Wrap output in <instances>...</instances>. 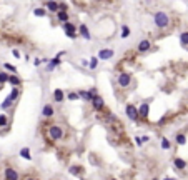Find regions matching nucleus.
Instances as JSON below:
<instances>
[{
    "label": "nucleus",
    "instance_id": "obj_31",
    "mask_svg": "<svg viewBox=\"0 0 188 180\" xmlns=\"http://www.w3.org/2000/svg\"><path fill=\"white\" fill-rule=\"evenodd\" d=\"M78 169H80V167H75V165H73V167H70L68 170H70V173H73V175H80V170H78Z\"/></svg>",
    "mask_w": 188,
    "mask_h": 180
},
{
    "label": "nucleus",
    "instance_id": "obj_23",
    "mask_svg": "<svg viewBox=\"0 0 188 180\" xmlns=\"http://www.w3.org/2000/svg\"><path fill=\"white\" fill-rule=\"evenodd\" d=\"M180 43L183 47H188V32H181L180 33Z\"/></svg>",
    "mask_w": 188,
    "mask_h": 180
},
{
    "label": "nucleus",
    "instance_id": "obj_19",
    "mask_svg": "<svg viewBox=\"0 0 188 180\" xmlns=\"http://www.w3.org/2000/svg\"><path fill=\"white\" fill-rule=\"evenodd\" d=\"M18 95H20V90H18V87H14L12 88V92H10V95H8V98H10L12 102H15L18 98Z\"/></svg>",
    "mask_w": 188,
    "mask_h": 180
},
{
    "label": "nucleus",
    "instance_id": "obj_24",
    "mask_svg": "<svg viewBox=\"0 0 188 180\" xmlns=\"http://www.w3.org/2000/svg\"><path fill=\"white\" fill-rule=\"evenodd\" d=\"M175 142H177L178 145H185L186 144V137H185L183 133H178L177 137H175Z\"/></svg>",
    "mask_w": 188,
    "mask_h": 180
},
{
    "label": "nucleus",
    "instance_id": "obj_7",
    "mask_svg": "<svg viewBox=\"0 0 188 180\" xmlns=\"http://www.w3.org/2000/svg\"><path fill=\"white\" fill-rule=\"evenodd\" d=\"M137 48H138V52H140V54H145V52H148L150 48H152V42H150L148 39H143L140 43H138Z\"/></svg>",
    "mask_w": 188,
    "mask_h": 180
},
{
    "label": "nucleus",
    "instance_id": "obj_12",
    "mask_svg": "<svg viewBox=\"0 0 188 180\" xmlns=\"http://www.w3.org/2000/svg\"><path fill=\"white\" fill-rule=\"evenodd\" d=\"M52 97H53L55 102L60 104V102H63V98H65V94H63V90H62V88H55L53 94H52Z\"/></svg>",
    "mask_w": 188,
    "mask_h": 180
},
{
    "label": "nucleus",
    "instance_id": "obj_11",
    "mask_svg": "<svg viewBox=\"0 0 188 180\" xmlns=\"http://www.w3.org/2000/svg\"><path fill=\"white\" fill-rule=\"evenodd\" d=\"M42 115L45 117V119H50V117L55 115V112H53V107H52L50 104H47L44 108H42Z\"/></svg>",
    "mask_w": 188,
    "mask_h": 180
},
{
    "label": "nucleus",
    "instance_id": "obj_33",
    "mask_svg": "<svg viewBox=\"0 0 188 180\" xmlns=\"http://www.w3.org/2000/svg\"><path fill=\"white\" fill-rule=\"evenodd\" d=\"M4 67H5V69H7V70H10V72L17 73V69H15L14 65H10V64H5V65H4Z\"/></svg>",
    "mask_w": 188,
    "mask_h": 180
},
{
    "label": "nucleus",
    "instance_id": "obj_14",
    "mask_svg": "<svg viewBox=\"0 0 188 180\" xmlns=\"http://www.w3.org/2000/svg\"><path fill=\"white\" fill-rule=\"evenodd\" d=\"M57 20L62 22V23H67V22H70V20H68V12L58 10V12H57Z\"/></svg>",
    "mask_w": 188,
    "mask_h": 180
},
{
    "label": "nucleus",
    "instance_id": "obj_40",
    "mask_svg": "<svg viewBox=\"0 0 188 180\" xmlns=\"http://www.w3.org/2000/svg\"><path fill=\"white\" fill-rule=\"evenodd\" d=\"M27 180H37V178H27Z\"/></svg>",
    "mask_w": 188,
    "mask_h": 180
},
{
    "label": "nucleus",
    "instance_id": "obj_28",
    "mask_svg": "<svg viewBox=\"0 0 188 180\" xmlns=\"http://www.w3.org/2000/svg\"><path fill=\"white\" fill-rule=\"evenodd\" d=\"M33 15H35V17H45V15H47V10H45V8H35V10H33Z\"/></svg>",
    "mask_w": 188,
    "mask_h": 180
},
{
    "label": "nucleus",
    "instance_id": "obj_17",
    "mask_svg": "<svg viewBox=\"0 0 188 180\" xmlns=\"http://www.w3.org/2000/svg\"><path fill=\"white\" fill-rule=\"evenodd\" d=\"M45 8L57 14V12H58V2H45Z\"/></svg>",
    "mask_w": 188,
    "mask_h": 180
},
{
    "label": "nucleus",
    "instance_id": "obj_10",
    "mask_svg": "<svg viewBox=\"0 0 188 180\" xmlns=\"http://www.w3.org/2000/svg\"><path fill=\"white\" fill-rule=\"evenodd\" d=\"M92 105H93L95 110H102V108H103V105H105V102H103V98H102L100 95H97V97L92 98Z\"/></svg>",
    "mask_w": 188,
    "mask_h": 180
},
{
    "label": "nucleus",
    "instance_id": "obj_34",
    "mask_svg": "<svg viewBox=\"0 0 188 180\" xmlns=\"http://www.w3.org/2000/svg\"><path fill=\"white\" fill-rule=\"evenodd\" d=\"M40 64H42V58H35V60H33V65H35V67H40Z\"/></svg>",
    "mask_w": 188,
    "mask_h": 180
},
{
    "label": "nucleus",
    "instance_id": "obj_39",
    "mask_svg": "<svg viewBox=\"0 0 188 180\" xmlns=\"http://www.w3.org/2000/svg\"><path fill=\"white\" fill-rule=\"evenodd\" d=\"M152 180H160V178H156V177H155V178H152Z\"/></svg>",
    "mask_w": 188,
    "mask_h": 180
},
{
    "label": "nucleus",
    "instance_id": "obj_6",
    "mask_svg": "<svg viewBox=\"0 0 188 180\" xmlns=\"http://www.w3.org/2000/svg\"><path fill=\"white\" fill-rule=\"evenodd\" d=\"M63 30H65L67 37L72 40L77 39V33H75V25H73L72 22H67V23H63Z\"/></svg>",
    "mask_w": 188,
    "mask_h": 180
},
{
    "label": "nucleus",
    "instance_id": "obj_35",
    "mask_svg": "<svg viewBox=\"0 0 188 180\" xmlns=\"http://www.w3.org/2000/svg\"><path fill=\"white\" fill-rule=\"evenodd\" d=\"M12 54H14V57H15V58H18V57H20V52H18L17 48H14V50H12Z\"/></svg>",
    "mask_w": 188,
    "mask_h": 180
},
{
    "label": "nucleus",
    "instance_id": "obj_13",
    "mask_svg": "<svg viewBox=\"0 0 188 180\" xmlns=\"http://www.w3.org/2000/svg\"><path fill=\"white\" fill-rule=\"evenodd\" d=\"M78 32H80V35H82L85 40H90V39H92L90 32H88V27L85 25V23H82V25L78 27Z\"/></svg>",
    "mask_w": 188,
    "mask_h": 180
},
{
    "label": "nucleus",
    "instance_id": "obj_32",
    "mask_svg": "<svg viewBox=\"0 0 188 180\" xmlns=\"http://www.w3.org/2000/svg\"><path fill=\"white\" fill-rule=\"evenodd\" d=\"M67 97H68V100H77V98H78V94H77V92H70Z\"/></svg>",
    "mask_w": 188,
    "mask_h": 180
},
{
    "label": "nucleus",
    "instance_id": "obj_18",
    "mask_svg": "<svg viewBox=\"0 0 188 180\" xmlns=\"http://www.w3.org/2000/svg\"><path fill=\"white\" fill-rule=\"evenodd\" d=\"M173 165L177 167L178 170H183L185 167H186V162H185L183 159H175V160H173Z\"/></svg>",
    "mask_w": 188,
    "mask_h": 180
},
{
    "label": "nucleus",
    "instance_id": "obj_3",
    "mask_svg": "<svg viewBox=\"0 0 188 180\" xmlns=\"http://www.w3.org/2000/svg\"><path fill=\"white\" fill-rule=\"evenodd\" d=\"M117 83H118L122 88H125V87H128L132 83V75L127 72H122L118 77H117Z\"/></svg>",
    "mask_w": 188,
    "mask_h": 180
},
{
    "label": "nucleus",
    "instance_id": "obj_37",
    "mask_svg": "<svg viewBox=\"0 0 188 180\" xmlns=\"http://www.w3.org/2000/svg\"><path fill=\"white\" fill-rule=\"evenodd\" d=\"M140 138H141V144H145V142H148V140H150L148 137H140Z\"/></svg>",
    "mask_w": 188,
    "mask_h": 180
},
{
    "label": "nucleus",
    "instance_id": "obj_30",
    "mask_svg": "<svg viewBox=\"0 0 188 180\" xmlns=\"http://www.w3.org/2000/svg\"><path fill=\"white\" fill-rule=\"evenodd\" d=\"M162 148H163V150H168V148H170V142H168V138H165V137L162 138Z\"/></svg>",
    "mask_w": 188,
    "mask_h": 180
},
{
    "label": "nucleus",
    "instance_id": "obj_15",
    "mask_svg": "<svg viewBox=\"0 0 188 180\" xmlns=\"http://www.w3.org/2000/svg\"><path fill=\"white\" fill-rule=\"evenodd\" d=\"M77 94H78L80 98H83V100H87V102H92V98H93V97L90 95V92H88V90H78Z\"/></svg>",
    "mask_w": 188,
    "mask_h": 180
},
{
    "label": "nucleus",
    "instance_id": "obj_2",
    "mask_svg": "<svg viewBox=\"0 0 188 180\" xmlns=\"http://www.w3.org/2000/svg\"><path fill=\"white\" fill-rule=\"evenodd\" d=\"M63 137V129L60 125H50L48 127V138L50 140H60Z\"/></svg>",
    "mask_w": 188,
    "mask_h": 180
},
{
    "label": "nucleus",
    "instance_id": "obj_38",
    "mask_svg": "<svg viewBox=\"0 0 188 180\" xmlns=\"http://www.w3.org/2000/svg\"><path fill=\"white\" fill-rule=\"evenodd\" d=\"M163 180H177V178H171V177H165Z\"/></svg>",
    "mask_w": 188,
    "mask_h": 180
},
{
    "label": "nucleus",
    "instance_id": "obj_22",
    "mask_svg": "<svg viewBox=\"0 0 188 180\" xmlns=\"http://www.w3.org/2000/svg\"><path fill=\"white\" fill-rule=\"evenodd\" d=\"M12 105H14V102H12L10 98L7 97V98H5L4 102H2V104H0V108H2V110H8V108H10Z\"/></svg>",
    "mask_w": 188,
    "mask_h": 180
},
{
    "label": "nucleus",
    "instance_id": "obj_9",
    "mask_svg": "<svg viewBox=\"0 0 188 180\" xmlns=\"http://www.w3.org/2000/svg\"><path fill=\"white\" fill-rule=\"evenodd\" d=\"M113 57V50L112 48H102L98 52V60H108V58Z\"/></svg>",
    "mask_w": 188,
    "mask_h": 180
},
{
    "label": "nucleus",
    "instance_id": "obj_21",
    "mask_svg": "<svg viewBox=\"0 0 188 180\" xmlns=\"http://www.w3.org/2000/svg\"><path fill=\"white\" fill-rule=\"evenodd\" d=\"M8 83H12L14 87H18L20 83H22V80H20V79H18V77L14 73V75H10V77H8Z\"/></svg>",
    "mask_w": 188,
    "mask_h": 180
},
{
    "label": "nucleus",
    "instance_id": "obj_25",
    "mask_svg": "<svg viewBox=\"0 0 188 180\" xmlns=\"http://www.w3.org/2000/svg\"><path fill=\"white\" fill-rule=\"evenodd\" d=\"M98 62H100V60H98V57H92V58H90V64H88V67H90L92 70H95V69L98 67Z\"/></svg>",
    "mask_w": 188,
    "mask_h": 180
},
{
    "label": "nucleus",
    "instance_id": "obj_27",
    "mask_svg": "<svg viewBox=\"0 0 188 180\" xmlns=\"http://www.w3.org/2000/svg\"><path fill=\"white\" fill-rule=\"evenodd\" d=\"M8 77H10V73H7V72H0V85H4L5 82H8Z\"/></svg>",
    "mask_w": 188,
    "mask_h": 180
},
{
    "label": "nucleus",
    "instance_id": "obj_1",
    "mask_svg": "<svg viewBox=\"0 0 188 180\" xmlns=\"http://www.w3.org/2000/svg\"><path fill=\"white\" fill-rule=\"evenodd\" d=\"M153 20H155V25L158 29H166V27L170 25V17L165 14V12H156L153 15Z\"/></svg>",
    "mask_w": 188,
    "mask_h": 180
},
{
    "label": "nucleus",
    "instance_id": "obj_36",
    "mask_svg": "<svg viewBox=\"0 0 188 180\" xmlns=\"http://www.w3.org/2000/svg\"><path fill=\"white\" fill-rule=\"evenodd\" d=\"M135 142H137V145H143V144H141V138L140 137H135Z\"/></svg>",
    "mask_w": 188,
    "mask_h": 180
},
{
    "label": "nucleus",
    "instance_id": "obj_16",
    "mask_svg": "<svg viewBox=\"0 0 188 180\" xmlns=\"http://www.w3.org/2000/svg\"><path fill=\"white\" fill-rule=\"evenodd\" d=\"M48 62H50V64L47 65V70H53L55 67H58V65L62 64V60H60V58H58V57H53V58H52V60H48Z\"/></svg>",
    "mask_w": 188,
    "mask_h": 180
},
{
    "label": "nucleus",
    "instance_id": "obj_8",
    "mask_svg": "<svg viewBox=\"0 0 188 180\" xmlns=\"http://www.w3.org/2000/svg\"><path fill=\"white\" fill-rule=\"evenodd\" d=\"M4 175H5V180H18V172L15 169H12V167L5 169Z\"/></svg>",
    "mask_w": 188,
    "mask_h": 180
},
{
    "label": "nucleus",
    "instance_id": "obj_5",
    "mask_svg": "<svg viewBox=\"0 0 188 180\" xmlns=\"http://www.w3.org/2000/svg\"><path fill=\"white\" fill-rule=\"evenodd\" d=\"M150 113V102H141L140 108H138V117L140 119H148Z\"/></svg>",
    "mask_w": 188,
    "mask_h": 180
},
{
    "label": "nucleus",
    "instance_id": "obj_41",
    "mask_svg": "<svg viewBox=\"0 0 188 180\" xmlns=\"http://www.w3.org/2000/svg\"><path fill=\"white\" fill-rule=\"evenodd\" d=\"M112 180H117V178H112Z\"/></svg>",
    "mask_w": 188,
    "mask_h": 180
},
{
    "label": "nucleus",
    "instance_id": "obj_20",
    "mask_svg": "<svg viewBox=\"0 0 188 180\" xmlns=\"http://www.w3.org/2000/svg\"><path fill=\"white\" fill-rule=\"evenodd\" d=\"M20 157H22V159H25V160H30V159H32V155H30V148H29V147H23L22 150H20Z\"/></svg>",
    "mask_w": 188,
    "mask_h": 180
},
{
    "label": "nucleus",
    "instance_id": "obj_4",
    "mask_svg": "<svg viewBox=\"0 0 188 180\" xmlns=\"http://www.w3.org/2000/svg\"><path fill=\"white\" fill-rule=\"evenodd\" d=\"M125 113H127V117L130 120H133V122H137L140 117H138V108L135 107L133 104H128L127 107H125Z\"/></svg>",
    "mask_w": 188,
    "mask_h": 180
},
{
    "label": "nucleus",
    "instance_id": "obj_26",
    "mask_svg": "<svg viewBox=\"0 0 188 180\" xmlns=\"http://www.w3.org/2000/svg\"><path fill=\"white\" fill-rule=\"evenodd\" d=\"M122 39H127V37H130V29H128V25H122Z\"/></svg>",
    "mask_w": 188,
    "mask_h": 180
},
{
    "label": "nucleus",
    "instance_id": "obj_29",
    "mask_svg": "<svg viewBox=\"0 0 188 180\" xmlns=\"http://www.w3.org/2000/svg\"><path fill=\"white\" fill-rule=\"evenodd\" d=\"M7 125H8V117L5 113H2L0 115V127H7Z\"/></svg>",
    "mask_w": 188,
    "mask_h": 180
}]
</instances>
